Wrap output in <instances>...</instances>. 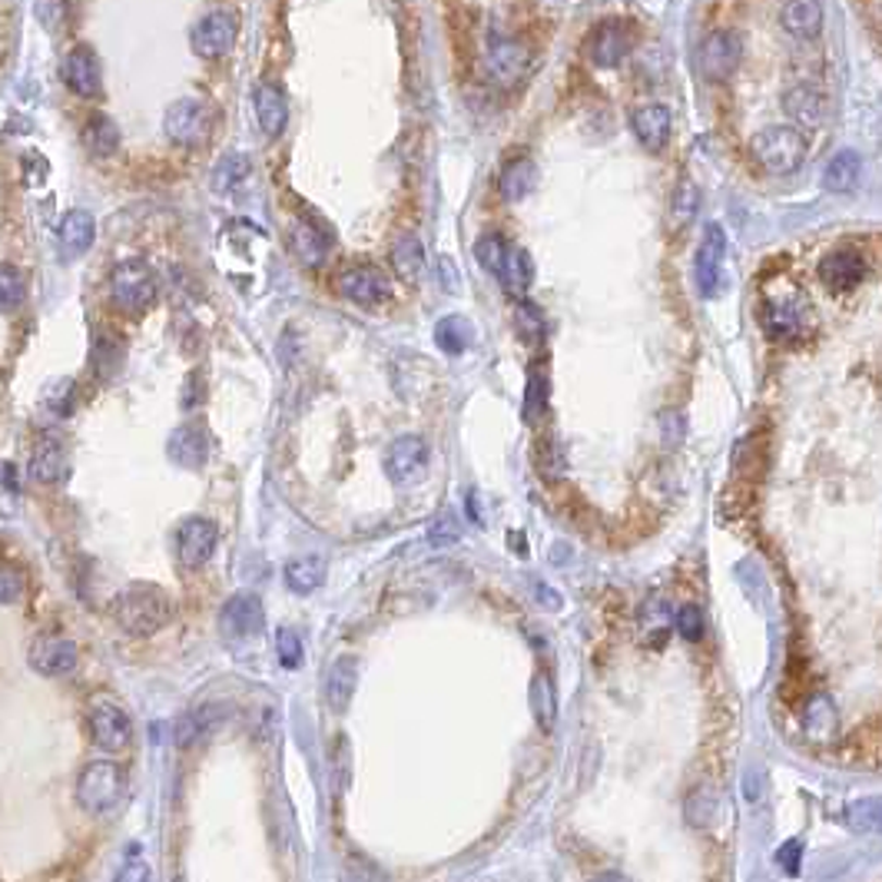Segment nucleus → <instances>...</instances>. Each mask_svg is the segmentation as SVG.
Here are the masks:
<instances>
[{
  "label": "nucleus",
  "instance_id": "f257e3e1",
  "mask_svg": "<svg viewBox=\"0 0 882 882\" xmlns=\"http://www.w3.org/2000/svg\"><path fill=\"white\" fill-rule=\"evenodd\" d=\"M113 617L117 624L133 634V637H150L157 634L160 627L170 624L173 617V604L167 598L163 587L157 584H146V580H136L130 587H123V591L117 595L113 601Z\"/></svg>",
  "mask_w": 882,
  "mask_h": 882
},
{
  "label": "nucleus",
  "instance_id": "f03ea898",
  "mask_svg": "<svg viewBox=\"0 0 882 882\" xmlns=\"http://www.w3.org/2000/svg\"><path fill=\"white\" fill-rule=\"evenodd\" d=\"M754 163L770 176H789L806 160V136L799 126H767L750 139Z\"/></svg>",
  "mask_w": 882,
  "mask_h": 882
},
{
  "label": "nucleus",
  "instance_id": "7ed1b4c3",
  "mask_svg": "<svg viewBox=\"0 0 882 882\" xmlns=\"http://www.w3.org/2000/svg\"><path fill=\"white\" fill-rule=\"evenodd\" d=\"M110 299L117 303V309L136 316L146 313L157 299V275L154 269L146 266L143 259H126L113 269L110 275Z\"/></svg>",
  "mask_w": 882,
  "mask_h": 882
},
{
  "label": "nucleus",
  "instance_id": "20e7f679",
  "mask_svg": "<svg viewBox=\"0 0 882 882\" xmlns=\"http://www.w3.org/2000/svg\"><path fill=\"white\" fill-rule=\"evenodd\" d=\"M123 793V773L113 760H94L77 776V803L87 813L100 817L120 803Z\"/></svg>",
  "mask_w": 882,
  "mask_h": 882
},
{
  "label": "nucleus",
  "instance_id": "39448f33",
  "mask_svg": "<svg viewBox=\"0 0 882 882\" xmlns=\"http://www.w3.org/2000/svg\"><path fill=\"white\" fill-rule=\"evenodd\" d=\"M744 63V40L733 30H713L703 37L700 50H697V66L703 73V81L710 84H723L730 81L737 66Z\"/></svg>",
  "mask_w": 882,
  "mask_h": 882
},
{
  "label": "nucleus",
  "instance_id": "423d86ee",
  "mask_svg": "<svg viewBox=\"0 0 882 882\" xmlns=\"http://www.w3.org/2000/svg\"><path fill=\"white\" fill-rule=\"evenodd\" d=\"M87 733H90V744L103 754H123L133 740V723L130 716L110 703V700H94L90 710H87Z\"/></svg>",
  "mask_w": 882,
  "mask_h": 882
},
{
  "label": "nucleus",
  "instance_id": "0eeeda50",
  "mask_svg": "<svg viewBox=\"0 0 882 882\" xmlns=\"http://www.w3.org/2000/svg\"><path fill=\"white\" fill-rule=\"evenodd\" d=\"M488 81L501 90H514L525 77H528V70H531V50L518 40H511V37H491L488 44Z\"/></svg>",
  "mask_w": 882,
  "mask_h": 882
},
{
  "label": "nucleus",
  "instance_id": "6e6552de",
  "mask_svg": "<svg viewBox=\"0 0 882 882\" xmlns=\"http://www.w3.org/2000/svg\"><path fill=\"white\" fill-rule=\"evenodd\" d=\"M163 133L176 146H203L212 133V110L203 100H176L167 107Z\"/></svg>",
  "mask_w": 882,
  "mask_h": 882
},
{
  "label": "nucleus",
  "instance_id": "1a4fd4ad",
  "mask_svg": "<svg viewBox=\"0 0 882 882\" xmlns=\"http://www.w3.org/2000/svg\"><path fill=\"white\" fill-rule=\"evenodd\" d=\"M236 34H240V24L230 11H212L206 17H199L189 30V47L196 57H206V60H216V57H226L236 44Z\"/></svg>",
  "mask_w": 882,
  "mask_h": 882
},
{
  "label": "nucleus",
  "instance_id": "9d476101",
  "mask_svg": "<svg viewBox=\"0 0 882 882\" xmlns=\"http://www.w3.org/2000/svg\"><path fill=\"white\" fill-rule=\"evenodd\" d=\"M385 475L395 485H415L428 468V441L421 434H402L385 449Z\"/></svg>",
  "mask_w": 882,
  "mask_h": 882
},
{
  "label": "nucleus",
  "instance_id": "9b49d317",
  "mask_svg": "<svg viewBox=\"0 0 882 882\" xmlns=\"http://www.w3.org/2000/svg\"><path fill=\"white\" fill-rule=\"evenodd\" d=\"M723 259H726V233L710 223L703 230V240L697 246V259H694V279H697V289L703 299H713L720 292V282H723Z\"/></svg>",
  "mask_w": 882,
  "mask_h": 882
},
{
  "label": "nucleus",
  "instance_id": "f8f14e48",
  "mask_svg": "<svg viewBox=\"0 0 882 882\" xmlns=\"http://www.w3.org/2000/svg\"><path fill=\"white\" fill-rule=\"evenodd\" d=\"M783 113L799 126V130H820L830 113L826 90L813 81H799L783 94Z\"/></svg>",
  "mask_w": 882,
  "mask_h": 882
},
{
  "label": "nucleus",
  "instance_id": "ddd939ff",
  "mask_svg": "<svg viewBox=\"0 0 882 882\" xmlns=\"http://www.w3.org/2000/svg\"><path fill=\"white\" fill-rule=\"evenodd\" d=\"M630 47H634V34L624 21H604L587 37V57L601 70L621 66L630 57Z\"/></svg>",
  "mask_w": 882,
  "mask_h": 882
},
{
  "label": "nucleus",
  "instance_id": "4468645a",
  "mask_svg": "<svg viewBox=\"0 0 882 882\" xmlns=\"http://www.w3.org/2000/svg\"><path fill=\"white\" fill-rule=\"evenodd\" d=\"M27 660L30 667L44 677H66L70 671H77L81 664V650L73 640H63V637H53V634H44L30 644L27 650Z\"/></svg>",
  "mask_w": 882,
  "mask_h": 882
},
{
  "label": "nucleus",
  "instance_id": "2eb2a0df",
  "mask_svg": "<svg viewBox=\"0 0 882 882\" xmlns=\"http://www.w3.org/2000/svg\"><path fill=\"white\" fill-rule=\"evenodd\" d=\"M335 285L345 299H352L355 306H365V309L385 306L392 299V282L372 266H355V269L342 272Z\"/></svg>",
  "mask_w": 882,
  "mask_h": 882
},
{
  "label": "nucleus",
  "instance_id": "dca6fc26",
  "mask_svg": "<svg viewBox=\"0 0 882 882\" xmlns=\"http://www.w3.org/2000/svg\"><path fill=\"white\" fill-rule=\"evenodd\" d=\"M262 621H266V611H262V601L249 591H240L233 595L223 611H219V630H223L226 640H249L262 630Z\"/></svg>",
  "mask_w": 882,
  "mask_h": 882
},
{
  "label": "nucleus",
  "instance_id": "f3484780",
  "mask_svg": "<svg viewBox=\"0 0 882 882\" xmlns=\"http://www.w3.org/2000/svg\"><path fill=\"white\" fill-rule=\"evenodd\" d=\"M60 73H63V84L73 94H77V97L94 100L103 90V66H100L97 53L90 47H84V44L81 47H70V53L63 57Z\"/></svg>",
  "mask_w": 882,
  "mask_h": 882
},
{
  "label": "nucleus",
  "instance_id": "a211bd4d",
  "mask_svg": "<svg viewBox=\"0 0 882 882\" xmlns=\"http://www.w3.org/2000/svg\"><path fill=\"white\" fill-rule=\"evenodd\" d=\"M219 541V528L209 518H186L176 528V561L183 567H203Z\"/></svg>",
  "mask_w": 882,
  "mask_h": 882
},
{
  "label": "nucleus",
  "instance_id": "6ab92c4d",
  "mask_svg": "<svg viewBox=\"0 0 882 882\" xmlns=\"http://www.w3.org/2000/svg\"><path fill=\"white\" fill-rule=\"evenodd\" d=\"M630 130L647 154H660L671 143L674 117L667 103H644L630 113Z\"/></svg>",
  "mask_w": 882,
  "mask_h": 882
},
{
  "label": "nucleus",
  "instance_id": "aec40b11",
  "mask_svg": "<svg viewBox=\"0 0 882 882\" xmlns=\"http://www.w3.org/2000/svg\"><path fill=\"white\" fill-rule=\"evenodd\" d=\"M209 452H212V441L199 425H183L167 441L170 462H176L180 468H189V471H199L209 462Z\"/></svg>",
  "mask_w": 882,
  "mask_h": 882
},
{
  "label": "nucleus",
  "instance_id": "412c9836",
  "mask_svg": "<svg viewBox=\"0 0 882 882\" xmlns=\"http://www.w3.org/2000/svg\"><path fill=\"white\" fill-rule=\"evenodd\" d=\"M820 275L830 285V292H836V296H840V292H853L866 275V259H862L859 249H833L823 259Z\"/></svg>",
  "mask_w": 882,
  "mask_h": 882
},
{
  "label": "nucleus",
  "instance_id": "4be33fe9",
  "mask_svg": "<svg viewBox=\"0 0 882 882\" xmlns=\"http://www.w3.org/2000/svg\"><path fill=\"white\" fill-rule=\"evenodd\" d=\"M780 24L796 40H817L823 34V4L820 0H786Z\"/></svg>",
  "mask_w": 882,
  "mask_h": 882
},
{
  "label": "nucleus",
  "instance_id": "5701e85b",
  "mask_svg": "<svg viewBox=\"0 0 882 882\" xmlns=\"http://www.w3.org/2000/svg\"><path fill=\"white\" fill-rule=\"evenodd\" d=\"M253 110H256V123L259 130L275 139L282 136L285 123H289V103H285V94L275 87V84H259L253 90Z\"/></svg>",
  "mask_w": 882,
  "mask_h": 882
},
{
  "label": "nucleus",
  "instance_id": "b1692460",
  "mask_svg": "<svg viewBox=\"0 0 882 882\" xmlns=\"http://www.w3.org/2000/svg\"><path fill=\"white\" fill-rule=\"evenodd\" d=\"M97 240V223H94V216L87 209H73L63 216V223H60V246L70 259H77L84 256Z\"/></svg>",
  "mask_w": 882,
  "mask_h": 882
},
{
  "label": "nucleus",
  "instance_id": "393cba45",
  "mask_svg": "<svg viewBox=\"0 0 882 882\" xmlns=\"http://www.w3.org/2000/svg\"><path fill=\"white\" fill-rule=\"evenodd\" d=\"M355 687H358V660L355 657H339L335 664L329 667V677H326V700L335 713H342L352 697H355Z\"/></svg>",
  "mask_w": 882,
  "mask_h": 882
},
{
  "label": "nucleus",
  "instance_id": "a878e982",
  "mask_svg": "<svg viewBox=\"0 0 882 882\" xmlns=\"http://www.w3.org/2000/svg\"><path fill=\"white\" fill-rule=\"evenodd\" d=\"M81 139H84V150L97 160H107L120 150V130L110 117L103 113H94L84 130H81Z\"/></svg>",
  "mask_w": 882,
  "mask_h": 882
},
{
  "label": "nucleus",
  "instance_id": "bb28decb",
  "mask_svg": "<svg viewBox=\"0 0 882 882\" xmlns=\"http://www.w3.org/2000/svg\"><path fill=\"white\" fill-rule=\"evenodd\" d=\"M806 326V303L803 299H776L767 306V329L773 339H796Z\"/></svg>",
  "mask_w": 882,
  "mask_h": 882
},
{
  "label": "nucleus",
  "instance_id": "cd10ccee",
  "mask_svg": "<svg viewBox=\"0 0 882 882\" xmlns=\"http://www.w3.org/2000/svg\"><path fill=\"white\" fill-rule=\"evenodd\" d=\"M30 475L40 485L63 481V475H66V452H63L60 441H53V438H44L40 441V445L34 449V455H30Z\"/></svg>",
  "mask_w": 882,
  "mask_h": 882
},
{
  "label": "nucleus",
  "instance_id": "c85d7f7f",
  "mask_svg": "<svg viewBox=\"0 0 882 882\" xmlns=\"http://www.w3.org/2000/svg\"><path fill=\"white\" fill-rule=\"evenodd\" d=\"M326 580V561L316 558V554H303V558H292L285 564V584L289 591L296 595H313L316 587H322Z\"/></svg>",
  "mask_w": 882,
  "mask_h": 882
},
{
  "label": "nucleus",
  "instance_id": "c756f323",
  "mask_svg": "<svg viewBox=\"0 0 882 882\" xmlns=\"http://www.w3.org/2000/svg\"><path fill=\"white\" fill-rule=\"evenodd\" d=\"M836 707L826 694H817L806 700L803 707V726H806V737H813V740H830L833 733H836Z\"/></svg>",
  "mask_w": 882,
  "mask_h": 882
},
{
  "label": "nucleus",
  "instance_id": "7c9ffc66",
  "mask_svg": "<svg viewBox=\"0 0 882 882\" xmlns=\"http://www.w3.org/2000/svg\"><path fill=\"white\" fill-rule=\"evenodd\" d=\"M538 186V167L531 160H511L504 170H501V180H498V189L507 203H518L525 199L531 189Z\"/></svg>",
  "mask_w": 882,
  "mask_h": 882
},
{
  "label": "nucleus",
  "instance_id": "2f4dec72",
  "mask_svg": "<svg viewBox=\"0 0 882 882\" xmlns=\"http://www.w3.org/2000/svg\"><path fill=\"white\" fill-rule=\"evenodd\" d=\"M498 279L504 282L507 292H514V296H525V292L531 289V282H535V262H531L528 249L511 246L507 262H504V269H501Z\"/></svg>",
  "mask_w": 882,
  "mask_h": 882
},
{
  "label": "nucleus",
  "instance_id": "473e14b6",
  "mask_svg": "<svg viewBox=\"0 0 882 882\" xmlns=\"http://www.w3.org/2000/svg\"><path fill=\"white\" fill-rule=\"evenodd\" d=\"M292 253H296L306 266H319L329 256V240L313 226V223H296L289 233Z\"/></svg>",
  "mask_w": 882,
  "mask_h": 882
},
{
  "label": "nucleus",
  "instance_id": "72a5a7b5",
  "mask_svg": "<svg viewBox=\"0 0 882 882\" xmlns=\"http://www.w3.org/2000/svg\"><path fill=\"white\" fill-rule=\"evenodd\" d=\"M859 170H862V160H859L853 150H840V154L826 163L823 186H826L830 193H849V189L859 183Z\"/></svg>",
  "mask_w": 882,
  "mask_h": 882
},
{
  "label": "nucleus",
  "instance_id": "f704fd0d",
  "mask_svg": "<svg viewBox=\"0 0 882 882\" xmlns=\"http://www.w3.org/2000/svg\"><path fill=\"white\" fill-rule=\"evenodd\" d=\"M392 266L405 282H418L421 272H425V246H421V240L418 236H402L392 246Z\"/></svg>",
  "mask_w": 882,
  "mask_h": 882
},
{
  "label": "nucleus",
  "instance_id": "c9c22d12",
  "mask_svg": "<svg viewBox=\"0 0 882 882\" xmlns=\"http://www.w3.org/2000/svg\"><path fill=\"white\" fill-rule=\"evenodd\" d=\"M434 345L449 355H462L471 345V326L462 316H445L434 326Z\"/></svg>",
  "mask_w": 882,
  "mask_h": 882
},
{
  "label": "nucleus",
  "instance_id": "e433bc0d",
  "mask_svg": "<svg viewBox=\"0 0 882 882\" xmlns=\"http://www.w3.org/2000/svg\"><path fill=\"white\" fill-rule=\"evenodd\" d=\"M846 820L853 830L869 833V836H882V796H862L856 803H849Z\"/></svg>",
  "mask_w": 882,
  "mask_h": 882
},
{
  "label": "nucleus",
  "instance_id": "4c0bfd02",
  "mask_svg": "<svg viewBox=\"0 0 882 882\" xmlns=\"http://www.w3.org/2000/svg\"><path fill=\"white\" fill-rule=\"evenodd\" d=\"M531 713H535V720H538L541 730H551L554 726V716H558L554 681L544 671L535 674V681H531Z\"/></svg>",
  "mask_w": 882,
  "mask_h": 882
},
{
  "label": "nucleus",
  "instance_id": "58836bf2",
  "mask_svg": "<svg viewBox=\"0 0 882 882\" xmlns=\"http://www.w3.org/2000/svg\"><path fill=\"white\" fill-rule=\"evenodd\" d=\"M246 176H249V160L246 157H236V154L223 157L212 170V189L216 193H233V189H240L246 183Z\"/></svg>",
  "mask_w": 882,
  "mask_h": 882
},
{
  "label": "nucleus",
  "instance_id": "ea45409f",
  "mask_svg": "<svg viewBox=\"0 0 882 882\" xmlns=\"http://www.w3.org/2000/svg\"><path fill=\"white\" fill-rule=\"evenodd\" d=\"M716 806H720V799H716V793H713L710 786L694 789L690 799H687V823H690L694 830L713 826V820H716Z\"/></svg>",
  "mask_w": 882,
  "mask_h": 882
},
{
  "label": "nucleus",
  "instance_id": "a19ab883",
  "mask_svg": "<svg viewBox=\"0 0 882 882\" xmlns=\"http://www.w3.org/2000/svg\"><path fill=\"white\" fill-rule=\"evenodd\" d=\"M640 621H644L647 640H650V644H660V640L667 637V627H671V621H674V614H671V604H667L664 598H650V601L644 604V614H640Z\"/></svg>",
  "mask_w": 882,
  "mask_h": 882
},
{
  "label": "nucleus",
  "instance_id": "79ce46f5",
  "mask_svg": "<svg viewBox=\"0 0 882 882\" xmlns=\"http://www.w3.org/2000/svg\"><path fill=\"white\" fill-rule=\"evenodd\" d=\"M27 296V275L24 269H17L14 262H4L0 269V303H4V313H14Z\"/></svg>",
  "mask_w": 882,
  "mask_h": 882
},
{
  "label": "nucleus",
  "instance_id": "37998d69",
  "mask_svg": "<svg viewBox=\"0 0 882 882\" xmlns=\"http://www.w3.org/2000/svg\"><path fill=\"white\" fill-rule=\"evenodd\" d=\"M697 209H700V189H697V183L684 180V183L674 189V199H671V219H674V226L681 230V226L694 223Z\"/></svg>",
  "mask_w": 882,
  "mask_h": 882
},
{
  "label": "nucleus",
  "instance_id": "c03bdc74",
  "mask_svg": "<svg viewBox=\"0 0 882 882\" xmlns=\"http://www.w3.org/2000/svg\"><path fill=\"white\" fill-rule=\"evenodd\" d=\"M507 253H511V243H507L501 233H488V236H481V240L475 243L478 262H481L488 272H494V275H501V269H504V262H507Z\"/></svg>",
  "mask_w": 882,
  "mask_h": 882
},
{
  "label": "nucleus",
  "instance_id": "a18cd8bd",
  "mask_svg": "<svg viewBox=\"0 0 882 882\" xmlns=\"http://www.w3.org/2000/svg\"><path fill=\"white\" fill-rule=\"evenodd\" d=\"M275 653H279V664L285 671H296L303 664V637L292 627H282L275 634Z\"/></svg>",
  "mask_w": 882,
  "mask_h": 882
},
{
  "label": "nucleus",
  "instance_id": "49530a36",
  "mask_svg": "<svg viewBox=\"0 0 882 882\" xmlns=\"http://www.w3.org/2000/svg\"><path fill=\"white\" fill-rule=\"evenodd\" d=\"M548 412V379L541 372L528 376V389H525V418L538 421Z\"/></svg>",
  "mask_w": 882,
  "mask_h": 882
},
{
  "label": "nucleus",
  "instance_id": "de8ad7c7",
  "mask_svg": "<svg viewBox=\"0 0 882 882\" xmlns=\"http://www.w3.org/2000/svg\"><path fill=\"white\" fill-rule=\"evenodd\" d=\"M44 399H47V412L70 415L73 405H77V389H73L70 379H57V382H50V389L44 392Z\"/></svg>",
  "mask_w": 882,
  "mask_h": 882
},
{
  "label": "nucleus",
  "instance_id": "09e8293b",
  "mask_svg": "<svg viewBox=\"0 0 882 882\" xmlns=\"http://www.w3.org/2000/svg\"><path fill=\"white\" fill-rule=\"evenodd\" d=\"M0 591H4V604H17L27 591V577L17 564H4L0 571Z\"/></svg>",
  "mask_w": 882,
  "mask_h": 882
},
{
  "label": "nucleus",
  "instance_id": "8fccbe9b",
  "mask_svg": "<svg viewBox=\"0 0 882 882\" xmlns=\"http://www.w3.org/2000/svg\"><path fill=\"white\" fill-rule=\"evenodd\" d=\"M674 624H677V630H681V637H684L687 644H697V640L703 637V614H700V608H694V604L681 608L677 617H674Z\"/></svg>",
  "mask_w": 882,
  "mask_h": 882
},
{
  "label": "nucleus",
  "instance_id": "3c124183",
  "mask_svg": "<svg viewBox=\"0 0 882 882\" xmlns=\"http://www.w3.org/2000/svg\"><path fill=\"white\" fill-rule=\"evenodd\" d=\"M428 541H431L434 548H452V544H458V541H462L458 522L449 518V514H441V518H438V522L431 525V531H428Z\"/></svg>",
  "mask_w": 882,
  "mask_h": 882
},
{
  "label": "nucleus",
  "instance_id": "603ef678",
  "mask_svg": "<svg viewBox=\"0 0 882 882\" xmlns=\"http://www.w3.org/2000/svg\"><path fill=\"white\" fill-rule=\"evenodd\" d=\"M514 319H518V329L525 332V339H528V335H531V339H541V335H544V319H541V313H538L531 303H522V306H518V316H514Z\"/></svg>",
  "mask_w": 882,
  "mask_h": 882
},
{
  "label": "nucleus",
  "instance_id": "864d4df0",
  "mask_svg": "<svg viewBox=\"0 0 882 882\" xmlns=\"http://www.w3.org/2000/svg\"><path fill=\"white\" fill-rule=\"evenodd\" d=\"M799 856H803V843L799 840H786L780 849H776V859L786 872H799Z\"/></svg>",
  "mask_w": 882,
  "mask_h": 882
},
{
  "label": "nucleus",
  "instance_id": "5fc2aeb1",
  "mask_svg": "<svg viewBox=\"0 0 882 882\" xmlns=\"http://www.w3.org/2000/svg\"><path fill=\"white\" fill-rule=\"evenodd\" d=\"M4 485H8V491H17V468H14V462H4Z\"/></svg>",
  "mask_w": 882,
  "mask_h": 882
},
{
  "label": "nucleus",
  "instance_id": "6e6d98bb",
  "mask_svg": "<svg viewBox=\"0 0 882 882\" xmlns=\"http://www.w3.org/2000/svg\"><path fill=\"white\" fill-rule=\"evenodd\" d=\"M468 518H471L475 525H485V518L478 514V498H475V491L468 494Z\"/></svg>",
  "mask_w": 882,
  "mask_h": 882
},
{
  "label": "nucleus",
  "instance_id": "4d7b16f0",
  "mask_svg": "<svg viewBox=\"0 0 882 882\" xmlns=\"http://www.w3.org/2000/svg\"><path fill=\"white\" fill-rule=\"evenodd\" d=\"M146 875H150L146 869H130V866L123 872H117V879H146Z\"/></svg>",
  "mask_w": 882,
  "mask_h": 882
},
{
  "label": "nucleus",
  "instance_id": "13d9d810",
  "mask_svg": "<svg viewBox=\"0 0 882 882\" xmlns=\"http://www.w3.org/2000/svg\"><path fill=\"white\" fill-rule=\"evenodd\" d=\"M879 21H882V4H879Z\"/></svg>",
  "mask_w": 882,
  "mask_h": 882
}]
</instances>
